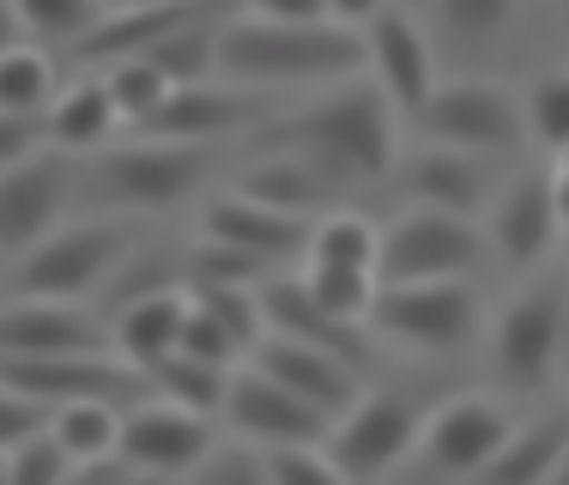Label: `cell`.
Returning a JSON list of instances; mask_svg holds the SVG:
<instances>
[{
  "instance_id": "cell-1",
  "label": "cell",
  "mask_w": 569,
  "mask_h": 485,
  "mask_svg": "<svg viewBox=\"0 0 569 485\" xmlns=\"http://www.w3.org/2000/svg\"><path fill=\"white\" fill-rule=\"evenodd\" d=\"M370 61L358 24L340 19H273L237 12L219 19V79L242 86H333Z\"/></svg>"
},
{
  "instance_id": "cell-2",
  "label": "cell",
  "mask_w": 569,
  "mask_h": 485,
  "mask_svg": "<svg viewBox=\"0 0 569 485\" xmlns=\"http://www.w3.org/2000/svg\"><path fill=\"white\" fill-rule=\"evenodd\" d=\"M273 140L303 146L333 177H388L395 170V98L376 79H333V91L309 110L273 121Z\"/></svg>"
},
{
  "instance_id": "cell-3",
  "label": "cell",
  "mask_w": 569,
  "mask_h": 485,
  "mask_svg": "<svg viewBox=\"0 0 569 485\" xmlns=\"http://www.w3.org/2000/svg\"><path fill=\"white\" fill-rule=\"evenodd\" d=\"M479 328L485 309L467 279H406V286H382L370 304L376 340H400L412 353H467Z\"/></svg>"
},
{
  "instance_id": "cell-4",
  "label": "cell",
  "mask_w": 569,
  "mask_h": 485,
  "mask_svg": "<svg viewBox=\"0 0 569 485\" xmlns=\"http://www.w3.org/2000/svg\"><path fill=\"white\" fill-rule=\"evenodd\" d=\"M128 225H103V219H79V225H56L37 249H24L12 261V286L31 298H79L103 286L110 274H121L128 255Z\"/></svg>"
},
{
  "instance_id": "cell-5",
  "label": "cell",
  "mask_w": 569,
  "mask_h": 485,
  "mask_svg": "<svg viewBox=\"0 0 569 485\" xmlns=\"http://www.w3.org/2000/svg\"><path fill=\"white\" fill-rule=\"evenodd\" d=\"M212 177V146L207 140H152L98 152V188L116 207L133 212H170Z\"/></svg>"
},
{
  "instance_id": "cell-6",
  "label": "cell",
  "mask_w": 569,
  "mask_h": 485,
  "mask_svg": "<svg viewBox=\"0 0 569 485\" xmlns=\"http://www.w3.org/2000/svg\"><path fill=\"white\" fill-rule=\"evenodd\" d=\"M425 140L467 146V152H515L527 146V103L521 91L491 86V79H437L425 110L412 116Z\"/></svg>"
},
{
  "instance_id": "cell-7",
  "label": "cell",
  "mask_w": 569,
  "mask_h": 485,
  "mask_svg": "<svg viewBox=\"0 0 569 485\" xmlns=\"http://www.w3.org/2000/svg\"><path fill=\"white\" fill-rule=\"evenodd\" d=\"M485 255V237L472 212L425 207L400 212L382 231V286H406V279H467Z\"/></svg>"
},
{
  "instance_id": "cell-8",
  "label": "cell",
  "mask_w": 569,
  "mask_h": 485,
  "mask_svg": "<svg viewBox=\"0 0 569 485\" xmlns=\"http://www.w3.org/2000/svg\"><path fill=\"white\" fill-rule=\"evenodd\" d=\"M418 443H425V413L400 395H358L328 430V449L340 455L346 479L388 474V467H400Z\"/></svg>"
},
{
  "instance_id": "cell-9",
  "label": "cell",
  "mask_w": 569,
  "mask_h": 485,
  "mask_svg": "<svg viewBox=\"0 0 569 485\" xmlns=\"http://www.w3.org/2000/svg\"><path fill=\"white\" fill-rule=\"evenodd\" d=\"M563 321H569L563 291H527L521 304L503 309V321L491 334V364L503 376V388H515V395L546 388V376L563 364Z\"/></svg>"
},
{
  "instance_id": "cell-10",
  "label": "cell",
  "mask_w": 569,
  "mask_h": 485,
  "mask_svg": "<svg viewBox=\"0 0 569 485\" xmlns=\"http://www.w3.org/2000/svg\"><path fill=\"white\" fill-rule=\"evenodd\" d=\"M212 413H194L182 400H146L121 413V462L133 474H194L212 455Z\"/></svg>"
},
{
  "instance_id": "cell-11",
  "label": "cell",
  "mask_w": 569,
  "mask_h": 485,
  "mask_svg": "<svg viewBox=\"0 0 569 485\" xmlns=\"http://www.w3.org/2000/svg\"><path fill=\"white\" fill-rule=\"evenodd\" d=\"M515 437V419L497 400L485 395H460V400H442L437 413L425 419V462L437 467V474H491V462L503 455V443Z\"/></svg>"
},
{
  "instance_id": "cell-12",
  "label": "cell",
  "mask_w": 569,
  "mask_h": 485,
  "mask_svg": "<svg viewBox=\"0 0 569 485\" xmlns=\"http://www.w3.org/2000/svg\"><path fill=\"white\" fill-rule=\"evenodd\" d=\"M103 321L79 298H31L0 309V358H61V353H110Z\"/></svg>"
},
{
  "instance_id": "cell-13",
  "label": "cell",
  "mask_w": 569,
  "mask_h": 485,
  "mask_svg": "<svg viewBox=\"0 0 569 485\" xmlns=\"http://www.w3.org/2000/svg\"><path fill=\"white\" fill-rule=\"evenodd\" d=\"M224 419L242 430L249 443H297V437H328L333 419L303 400L297 388H284L279 376L254 370H230V395H224Z\"/></svg>"
},
{
  "instance_id": "cell-14",
  "label": "cell",
  "mask_w": 569,
  "mask_h": 485,
  "mask_svg": "<svg viewBox=\"0 0 569 485\" xmlns=\"http://www.w3.org/2000/svg\"><path fill=\"white\" fill-rule=\"evenodd\" d=\"M67 207V165L61 158H19L0 170V255L19 261L24 249H37L61 225Z\"/></svg>"
},
{
  "instance_id": "cell-15",
  "label": "cell",
  "mask_w": 569,
  "mask_h": 485,
  "mask_svg": "<svg viewBox=\"0 0 569 485\" xmlns=\"http://www.w3.org/2000/svg\"><path fill=\"white\" fill-rule=\"evenodd\" d=\"M261 116V98L242 79H194V86H170V98L140 121L152 140H219Z\"/></svg>"
},
{
  "instance_id": "cell-16",
  "label": "cell",
  "mask_w": 569,
  "mask_h": 485,
  "mask_svg": "<svg viewBox=\"0 0 569 485\" xmlns=\"http://www.w3.org/2000/svg\"><path fill=\"white\" fill-rule=\"evenodd\" d=\"M363 43H370V73L376 86L395 98V110L418 116L425 98L437 91V61H430V37L412 12L382 7L370 24H363Z\"/></svg>"
},
{
  "instance_id": "cell-17",
  "label": "cell",
  "mask_w": 569,
  "mask_h": 485,
  "mask_svg": "<svg viewBox=\"0 0 569 485\" xmlns=\"http://www.w3.org/2000/svg\"><path fill=\"white\" fill-rule=\"evenodd\" d=\"M249 358L261 364L267 376H279L284 388H297L303 400H316L328 419H340L351 400H358V364L340 358V353H328V346H316V340H297V334L267 328L261 340H254Z\"/></svg>"
},
{
  "instance_id": "cell-18",
  "label": "cell",
  "mask_w": 569,
  "mask_h": 485,
  "mask_svg": "<svg viewBox=\"0 0 569 485\" xmlns=\"http://www.w3.org/2000/svg\"><path fill=\"white\" fill-rule=\"evenodd\" d=\"M219 12V0H133V7H110L79 43H67V56L86 67H110L121 56H146L152 43H164L170 31H182L188 19Z\"/></svg>"
},
{
  "instance_id": "cell-19",
  "label": "cell",
  "mask_w": 569,
  "mask_h": 485,
  "mask_svg": "<svg viewBox=\"0 0 569 485\" xmlns=\"http://www.w3.org/2000/svg\"><path fill=\"white\" fill-rule=\"evenodd\" d=\"M309 225H316V219H303V212H284V207H267V200L242 195V188H230V195L207 200V212H200V237L237 242V249L261 255L267 267L303 255V249H309Z\"/></svg>"
},
{
  "instance_id": "cell-20",
  "label": "cell",
  "mask_w": 569,
  "mask_h": 485,
  "mask_svg": "<svg viewBox=\"0 0 569 485\" xmlns=\"http://www.w3.org/2000/svg\"><path fill=\"white\" fill-rule=\"evenodd\" d=\"M558 237H563V219H558L551 170H521V177L491 200V242L503 249V261L533 267Z\"/></svg>"
},
{
  "instance_id": "cell-21",
  "label": "cell",
  "mask_w": 569,
  "mask_h": 485,
  "mask_svg": "<svg viewBox=\"0 0 569 485\" xmlns=\"http://www.w3.org/2000/svg\"><path fill=\"white\" fill-rule=\"evenodd\" d=\"M261 304H267V328L297 334V340H316V346H328V353H340L351 364L370 358V346H363V328H370V321L333 316L328 304L309 298L303 279H284V274L279 279H261Z\"/></svg>"
},
{
  "instance_id": "cell-22",
  "label": "cell",
  "mask_w": 569,
  "mask_h": 485,
  "mask_svg": "<svg viewBox=\"0 0 569 485\" xmlns=\"http://www.w3.org/2000/svg\"><path fill=\"white\" fill-rule=\"evenodd\" d=\"M182 321H188V286H158L140 291V298H121L110 340L133 370H152L158 358H170L182 346Z\"/></svg>"
},
{
  "instance_id": "cell-23",
  "label": "cell",
  "mask_w": 569,
  "mask_h": 485,
  "mask_svg": "<svg viewBox=\"0 0 569 485\" xmlns=\"http://www.w3.org/2000/svg\"><path fill=\"white\" fill-rule=\"evenodd\" d=\"M485 152H467V146H442L430 140L418 158H406V188H412L425 207H449V212H479L485 195H491V177L479 165Z\"/></svg>"
},
{
  "instance_id": "cell-24",
  "label": "cell",
  "mask_w": 569,
  "mask_h": 485,
  "mask_svg": "<svg viewBox=\"0 0 569 485\" xmlns=\"http://www.w3.org/2000/svg\"><path fill=\"white\" fill-rule=\"evenodd\" d=\"M116 128H121V110H116L103 73H79L73 86H61L56 103H49V116H43V133L61 152H103Z\"/></svg>"
},
{
  "instance_id": "cell-25",
  "label": "cell",
  "mask_w": 569,
  "mask_h": 485,
  "mask_svg": "<svg viewBox=\"0 0 569 485\" xmlns=\"http://www.w3.org/2000/svg\"><path fill=\"white\" fill-rule=\"evenodd\" d=\"M242 195L267 200V207H284V212H303V219H316L321 200L333 195V170L316 165L309 152H284V158H261V165L242 170Z\"/></svg>"
},
{
  "instance_id": "cell-26",
  "label": "cell",
  "mask_w": 569,
  "mask_h": 485,
  "mask_svg": "<svg viewBox=\"0 0 569 485\" xmlns=\"http://www.w3.org/2000/svg\"><path fill=\"white\" fill-rule=\"evenodd\" d=\"M49 430H56L67 449H73L79 474L121 455V413H116V395H73V400H56Z\"/></svg>"
},
{
  "instance_id": "cell-27",
  "label": "cell",
  "mask_w": 569,
  "mask_h": 485,
  "mask_svg": "<svg viewBox=\"0 0 569 485\" xmlns=\"http://www.w3.org/2000/svg\"><path fill=\"white\" fill-rule=\"evenodd\" d=\"M569 455V419H539V425H515V437L503 443V455L491 462L497 485H533V479H558V462Z\"/></svg>"
},
{
  "instance_id": "cell-28",
  "label": "cell",
  "mask_w": 569,
  "mask_h": 485,
  "mask_svg": "<svg viewBox=\"0 0 569 485\" xmlns=\"http://www.w3.org/2000/svg\"><path fill=\"white\" fill-rule=\"evenodd\" d=\"M56 91H61V67H56L49 49L24 43V37L12 49H0V110H12V116H49Z\"/></svg>"
},
{
  "instance_id": "cell-29",
  "label": "cell",
  "mask_w": 569,
  "mask_h": 485,
  "mask_svg": "<svg viewBox=\"0 0 569 485\" xmlns=\"http://www.w3.org/2000/svg\"><path fill=\"white\" fill-rule=\"evenodd\" d=\"M303 261H333V267H376L382 274V231H376L363 212H316V225H309V249Z\"/></svg>"
},
{
  "instance_id": "cell-30",
  "label": "cell",
  "mask_w": 569,
  "mask_h": 485,
  "mask_svg": "<svg viewBox=\"0 0 569 485\" xmlns=\"http://www.w3.org/2000/svg\"><path fill=\"white\" fill-rule=\"evenodd\" d=\"M146 383L158 388L164 400H182L194 413H224V395H230V364H212V358H194V353H170L146 370Z\"/></svg>"
},
{
  "instance_id": "cell-31",
  "label": "cell",
  "mask_w": 569,
  "mask_h": 485,
  "mask_svg": "<svg viewBox=\"0 0 569 485\" xmlns=\"http://www.w3.org/2000/svg\"><path fill=\"white\" fill-rule=\"evenodd\" d=\"M170 73V86H194V79H219V12L188 19L182 31H170L164 43L146 49Z\"/></svg>"
},
{
  "instance_id": "cell-32",
  "label": "cell",
  "mask_w": 569,
  "mask_h": 485,
  "mask_svg": "<svg viewBox=\"0 0 569 485\" xmlns=\"http://www.w3.org/2000/svg\"><path fill=\"white\" fill-rule=\"evenodd\" d=\"M303 286L316 304H328L333 316L346 321H370V304L382 291V274L376 267H333V261H309L303 267Z\"/></svg>"
},
{
  "instance_id": "cell-33",
  "label": "cell",
  "mask_w": 569,
  "mask_h": 485,
  "mask_svg": "<svg viewBox=\"0 0 569 485\" xmlns=\"http://www.w3.org/2000/svg\"><path fill=\"white\" fill-rule=\"evenodd\" d=\"M103 79H110V98H116L121 121H133V128H140V121L170 98V73L152 56H121V61H110V73H103Z\"/></svg>"
},
{
  "instance_id": "cell-34",
  "label": "cell",
  "mask_w": 569,
  "mask_h": 485,
  "mask_svg": "<svg viewBox=\"0 0 569 485\" xmlns=\"http://www.w3.org/2000/svg\"><path fill=\"white\" fill-rule=\"evenodd\" d=\"M267 479H291V485H340L346 467L328 449V437H297V443H261Z\"/></svg>"
},
{
  "instance_id": "cell-35",
  "label": "cell",
  "mask_w": 569,
  "mask_h": 485,
  "mask_svg": "<svg viewBox=\"0 0 569 485\" xmlns=\"http://www.w3.org/2000/svg\"><path fill=\"white\" fill-rule=\"evenodd\" d=\"M12 12H19V24L31 37H43V43H79L110 7H103V0H12Z\"/></svg>"
},
{
  "instance_id": "cell-36",
  "label": "cell",
  "mask_w": 569,
  "mask_h": 485,
  "mask_svg": "<svg viewBox=\"0 0 569 485\" xmlns=\"http://www.w3.org/2000/svg\"><path fill=\"white\" fill-rule=\"evenodd\" d=\"M521 103H527V140L563 152L569 146V73H539L521 91Z\"/></svg>"
},
{
  "instance_id": "cell-37",
  "label": "cell",
  "mask_w": 569,
  "mask_h": 485,
  "mask_svg": "<svg viewBox=\"0 0 569 485\" xmlns=\"http://www.w3.org/2000/svg\"><path fill=\"white\" fill-rule=\"evenodd\" d=\"M12 479L19 485H56V479H67V474H79V462H73V449L56 437V430H31L24 443H12Z\"/></svg>"
},
{
  "instance_id": "cell-38",
  "label": "cell",
  "mask_w": 569,
  "mask_h": 485,
  "mask_svg": "<svg viewBox=\"0 0 569 485\" xmlns=\"http://www.w3.org/2000/svg\"><path fill=\"white\" fill-rule=\"evenodd\" d=\"M176 353H194V358H212V364H237L242 346L230 340L224 321L212 316V309L200 304L194 291H188V321H182V346H176Z\"/></svg>"
},
{
  "instance_id": "cell-39",
  "label": "cell",
  "mask_w": 569,
  "mask_h": 485,
  "mask_svg": "<svg viewBox=\"0 0 569 485\" xmlns=\"http://www.w3.org/2000/svg\"><path fill=\"white\" fill-rule=\"evenodd\" d=\"M437 12L460 43H485L515 19V0H437Z\"/></svg>"
},
{
  "instance_id": "cell-40",
  "label": "cell",
  "mask_w": 569,
  "mask_h": 485,
  "mask_svg": "<svg viewBox=\"0 0 569 485\" xmlns=\"http://www.w3.org/2000/svg\"><path fill=\"white\" fill-rule=\"evenodd\" d=\"M49 413H56L49 400H37V395H24V388L0 383V449H12V443H24L31 430H43Z\"/></svg>"
},
{
  "instance_id": "cell-41",
  "label": "cell",
  "mask_w": 569,
  "mask_h": 485,
  "mask_svg": "<svg viewBox=\"0 0 569 485\" xmlns=\"http://www.w3.org/2000/svg\"><path fill=\"white\" fill-rule=\"evenodd\" d=\"M37 140H43V116H12V110H0V170L19 165V158H31Z\"/></svg>"
},
{
  "instance_id": "cell-42",
  "label": "cell",
  "mask_w": 569,
  "mask_h": 485,
  "mask_svg": "<svg viewBox=\"0 0 569 485\" xmlns=\"http://www.w3.org/2000/svg\"><path fill=\"white\" fill-rule=\"evenodd\" d=\"M200 467H207L212 479H267L261 443H254L249 455H237V449H212V455H207V462H200Z\"/></svg>"
},
{
  "instance_id": "cell-43",
  "label": "cell",
  "mask_w": 569,
  "mask_h": 485,
  "mask_svg": "<svg viewBox=\"0 0 569 485\" xmlns=\"http://www.w3.org/2000/svg\"><path fill=\"white\" fill-rule=\"evenodd\" d=\"M249 12H273V19H328V0H249Z\"/></svg>"
},
{
  "instance_id": "cell-44",
  "label": "cell",
  "mask_w": 569,
  "mask_h": 485,
  "mask_svg": "<svg viewBox=\"0 0 569 485\" xmlns=\"http://www.w3.org/2000/svg\"><path fill=\"white\" fill-rule=\"evenodd\" d=\"M382 7H388V0H328V19H340V24H358V31H363V24H370Z\"/></svg>"
},
{
  "instance_id": "cell-45",
  "label": "cell",
  "mask_w": 569,
  "mask_h": 485,
  "mask_svg": "<svg viewBox=\"0 0 569 485\" xmlns=\"http://www.w3.org/2000/svg\"><path fill=\"white\" fill-rule=\"evenodd\" d=\"M551 188H558V219H563V237H569V146L558 152V165H551Z\"/></svg>"
},
{
  "instance_id": "cell-46",
  "label": "cell",
  "mask_w": 569,
  "mask_h": 485,
  "mask_svg": "<svg viewBox=\"0 0 569 485\" xmlns=\"http://www.w3.org/2000/svg\"><path fill=\"white\" fill-rule=\"evenodd\" d=\"M19 31H24V24H19V12H12V0H0V49L19 43Z\"/></svg>"
},
{
  "instance_id": "cell-47",
  "label": "cell",
  "mask_w": 569,
  "mask_h": 485,
  "mask_svg": "<svg viewBox=\"0 0 569 485\" xmlns=\"http://www.w3.org/2000/svg\"><path fill=\"white\" fill-rule=\"evenodd\" d=\"M0 479H12V455L7 449H0Z\"/></svg>"
},
{
  "instance_id": "cell-48",
  "label": "cell",
  "mask_w": 569,
  "mask_h": 485,
  "mask_svg": "<svg viewBox=\"0 0 569 485\" xmlns=\"http://www.w3.org/2000/svg\"><path fill=\"white\" fill-rule=\"evenodd\" d=\"M558 485H569V455H563V462H558Z\"/></svg>"
},
{
  "instance_id": "cell-49",
  "label": "cell",
  "mask_w": 569,
  "mask_h": 485,
  "mask_svg": "<svg viewBox=\"0 0 569 485\" xmlns=\"http://www.w3.org/2000/svg\"><path fill=\"white\" fill-rule=\"evenodd\" d=\"M563 364H569V321H563Z\"/></svg>"
},
{
  "instance_id": "cell-50",
  "label": "cell",
  "mask_w": 569,
  "mask_h": 485,
  "mask_svg": "<svg viewBox=\"0 0 569 485\" xmlns=\"http://www.w3.org/2000/svg\"><path fill=\"white\" fill-rule=\"evenodd\" d=\"M103 7H133V0H103Z\"/></svg>"
},
{
  "instance_id": "cell-51",
  "label": "cell",
  "mask_w": 569,
  "mask_h": 485,
  "mask_svg": "<svg viewBox=\"0 0 569 485\" xmlns=\"http://www.w3.org/2000/svg\"><path fill=\"white\" fill-rule=\"evenodd\" d=\"M563 12H569V0H563Z\"/></svg>"
}]
</instances>
